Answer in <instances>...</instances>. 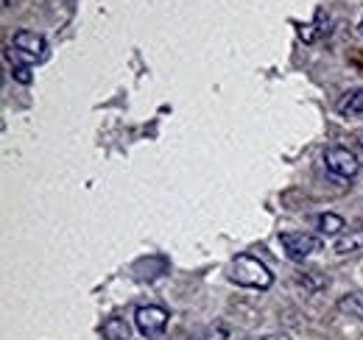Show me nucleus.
Here are the masks:
<instances>
[{"label": "nucleus", "instance_id": "1", "mask_svg": "<svg viewBox=\"0 0 363 340\" xmlns=\"http://www.w3.org/2000/svg\"><path fill=\"white\" fill-rule=\"evenodd\" d=\"M227 276L232 285L249 288V290H269L274 285L272 268H269L263 259H257V256H252V254L232 256V262H229V268H227Z\"/></svg>", "mask_w": 363, "mask_h": 340}, {"label": "nucleus", "instance_id": "2", "mask_svg": "<svg viewBox=\"0 0 363 340\" xmlns=\"http://www.w3.org/2000/svg\"><path fill=\"white\" fill-rule=\"evenodd\" d=\"M48 56H50V45L43 34H37V31H14V37H11V47L6 50V59L9 62H20V64H43L48 62Z\"/></svg>", "mask_w": 363, "mask_h": 340}, {"label": "nucleus", "instance_id": "3", "mask_svg": "<svg viewBox=\"0 0 363 340\" xmlns=\"http://www.w3.org/2000/svg\"><path fill=\"white\" fill-rule=\"evenodd\" d=\"M324 168L330 170L335 178H341V181H352L361 173V162H358V157L350 148H344V145H327L324 148Z\"/></svg>", "mask_w": 363, "mask_h": 340}, {"label": "nucleus", "instance_id": "4", "mask_svg": "<svg viewBox=\"0 0 363 340\" xmlns=\"http://www.w3.org/2000/svg\"><path fill=\"white\" fill-rule=\"evenodd\" d=\"M168 321H171V312L165 307L143 304L135 310V327L143 338H160L168 329Z\"/></svg>", "mask_w": 363, "mask_h": 340}, {"label": "nucleus", "instance_id": "5", "mask_svg": "<svg viewBox=\"0 0 363 340\" xmlns=\"http://www.w3.org/2000/svg\"><path fill=\"white\" fill-rule=\"evenodd\" d=\"M279 243H282L285 254L291 256V259H296V262L318 254L324 249V240L318 234H311V232H282Z\"/></svg>", "mask_w": 363, "mask_h": 340}, {"label": "nucleus", "instance_id": "6", "mask_svg": "<svg viewBox=\"0 0 363 340\" xmlns=\"http://www.w3.org/2000/svg\"><path fill=\"white\" fill-rule=\"evenodd\" d=\"M363 251V226H355V229H347L338 240H335V254L338 256H350Z\"/></svg>", "mask_w": 363, "mask_h": 340}, {"label": "nucleus", "instance_id": "7", "mask_svg": "<svg viewBox=\"0 0 363 340\" xmlns=\"http://www.w3.org/2000/svg\"><path fill=\"white\" fill-rule=\"evenodd\" d=\"M313 223H316L318 234H327V237H341L344 232H347V223H344V217L335 212H321L313 217Z\"/></svg>", "mask_w": 363, "mask_h": 340}, {"label": "nucleus", "instance_id": "8", "mask_svg": "<svg viewBox=\"0 0 363 340\" xmlns=\"http://www.w3.org/2000/svg\"><path fill=\"white\" fill-rule=\"evenodd\" d=\"M338 112L344 118H361L363 120V89H350L338 101Z\"/></svg>", "mask_w": 363, "mask_h": 340}, {"label": "nucleus", "instance_id": "9", "mask_svg": "<svg viewBox=\"0 0 363 340\" xmlns=\"http://www.w3.org/2000/svg\"><path fill=\"white\" fill-rule=\"evenodd\" d=\"M101 332H104V340H132V327L123 318H106Z\"/></svg>", "mask_w": 363, "mask_h": 340}, {"label": "nucleus", "instance_id": "10", "mask_svg": "<svg viewBox=\"0 0 363 340\" xmlns=\"http://www.w3.org/2000/svg\"><path fill=\"white\" fill-rule=\"evenodd\" d=\"M338 310H341L344 315H350V318L363 321V293H358V290L344 293V296L338 298Z\"/></svg>", "mask_w": 363, "mask_h": 340}, {"label": "nucleus", "instance_id": "11", "mask_svg": "<svg viewBox=\"0 0 363 340\" xmlns=\"http://www.w3.org/2000/svg\"><path fill=\"white\" fill-rule=\"evenodd\" d=\"M190 340H227V327H207V329H201V332H196V335H190Z\"/></svg>", "mask_w": 363, "mask_h": 340}, {"label": "nucleus", "instance_id": "12", "mask_svg": "<svg viewBox=\"0 0 363 340\" xmlns=\"http://www.w3.org/2000/svg\"><path fill=\"white\" fill-rule=\"evenodd\" d=\"M11 79L20 81V84H31V81H34L31 67H28V64H20V62H11Z\"/></svg>", "mask_w": 363, "mask_h": 340}, {"label": "nucleus", "instance_id": "13", "mask_svg": "<svg viewBox=\"0 0 363 340\" xmlns=\"http://www.w3.org/2000/svg\"><path fill=\"white\" fill-rule=\"evenodd\" d=\"M246 340H291L285 332H263V335H252V338Z\"/></svg>", "mask_w": 363, "mask_h": 340}, {"label": "nucleus", "instance_id": "14", "mask_svg": "<svg viewBox=\"0 0 363 340\" xmlns=\"http://www.w3.org/2000/svg\"><path fill=\"white\" fill-rule=\"evenodd\" d=\"M361 34H363V17H361Z\"/></svg>", "mask_w": 363, "mask_h": 340}, {"label": "nucleus", "instance_id": "15", "mask_svg": "<svg viewBox=\"0 0 363 340\" xmlns=\"http://www.w3.org/2000/svg\"><path fill=\"white\" fill-rule=\"evenodd\" d=\"M358 142H361V145H363V134H361V140H358Z\"/></svg>", "mask_w": 363, "mask_h": 340}]
</instances>
